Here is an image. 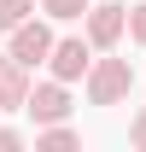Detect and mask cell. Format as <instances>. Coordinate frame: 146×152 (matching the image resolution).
<instances>
[{"instance_id":"1","label":"cell","mask_w":146,"mask_h":152,"mask_svg":"<svg viewBox=\"0 0 146 152\" xmlns=\"http://www.w3.org/2000/svg\"><path fill=\"white\" fill-rule=\"evenodd\" d=\"M82 88H88L93 105H123L134 94V70H128V58H93V70H88Z\"/></svg>"},{"instance_id":"2","label":"cell","mask_w":146,"mask_h":152,"mask_svg":"<svg viewBox=\"0 0 146 152\" xmlns=\"http://www.w3.org/2000/svg\"><path fill=\"white\" fill-rule=\"evenodd\" d=\"M53 47H58V35H53V18H47V12H41V18H29V23H18V29L6 35V53L23 58L29 70H35V64H47V58H53Z\"/></svg>"},{"instance_id":"3","label":"cell","mask_w":146,"mask_h":152,"mask_svg":"<svg viewBox=\"0 0 146 152\" xmlns=\"http://www.w3.org/2000/svg\"><path fill=\"white\" fill-rule=\"evenodd\" d=\"M23 111H29V123H35V129H47V123H70V82H58V76L35 82Z\"/></svg>"},{"instance_id":"4","label":"cell","mask_w":146,"mask_h":152,"mask_svg":"<svg viewBox=\"0 0 146 152\" xmlns=\"http://www.w3.org/2000/svg\"><path fill=\"white\" fill-rule=\"evenodd\" d=\"M82 35H88L99 53H111V47L128 35V6H117V0H93V12L82 18Z\"/></svg>"},{"instance_id":"5","label":"cell","mask_w":146,"mask_h":152,"mask_svg":"<svg viewBox=\"0 0 146 152\" xmlns=\"http://www.w3.org/2000/svg\"><path fill=\"white\" fill-rule=\"evenodd\" d=\"M93 47L88 35H58V47H53V58H47V70L58 76V82H88V70H93Z\"/></svg>"},{"instance_id":"6","label":"cell","mask_w":146,"mask_h":152,"mask_svg":"<svg viewBox=\"0 0 146 152\" xmlns=\"http://www.w3.org/2000/svg\"><path fill=\"white\" fill-rule=\"evenodd\" d=\"M29 88H35V82H29V64L12 58V53H0V105H6V111H23V105H29Z\"/></svg>"},{"instance_id":"7","label":"cell","mask_w":146,"mask_h":152,"mask_svg":"<svg viewBox=\"0 0 146 152\" xmlns=\"http://www.w3.org/2000/svg\"><path fill=\"white\" fill-rule=\"evenodd\" d=\"M82 146V134L70 129V123H47V129H35V152H76Z\"/></svg>"},{"instance_id":"8","label":"cell","mask_w":146,"mask_h":152,"mask_svg":"<svg viewBox=\"0 0 146 152\" xmlns=\"http://www.w3.org/2000/svg\"><path fill=\"white\" fill-rule=\"evenodd\" d=\"M41 12H47L53 23H82L93 12V0H41Z\"/></svg>"},{"instance_id":"9","label":"cell","mask_w":146,"mask_h":152,"mask_svg":"<svg viewBox=\"0 0 146 152\" xmlns=\"http://www.w3.org/2000/svg\"><path fill=\"white\" fill-rule=\"evenodd\" d=\"M29 18H35V0H0V35H12Z\"/></svg>"},{"instance_id":"10","label":"cell","mask_w":146,"mask_h":152,"mask_svg":"<svg viewBox=\"0 0 146 152\" xmlns=\"http://www.w3.org/2000/svg\"><path fill=\"white\" fill-rule=\"evenodd\" d=\"M128 41L146 47V0H140V6H128Z\"/></svg>"},{"instance_id":"11","label":"cell","mask_w":146,"mask_h":152,"mask_svg":"<svg viewBox=\"0 0 146 152\" xmlns=\"http://www.w3.org/2000/svg\"><path fill=\"white\" fill-rule=\"evenodd\" d=\"M128 146H134V152H146V105L128 117Z\"/></svg>"},{"instance_id":"12","label":"cell","mask_w":146,"mask_h":152,"mask_svg":"<svg viewBox=\"0 0 146 152\" xmlns=\"http://www.w3.org/2000/svg\"><path fill=\"white\" fill-rule=\"evenodd\" d=\"M18 146H29V140H23V129H12V123H0V152H18Z\"/></svg>"},{"instance_id":"13","label":"cell","mask_w":146,"mask_h":152,"mask_svg":"<svg viewBox=\"0 0 146 152\" xmlns=\"http://www.w3.org/2000/svg\"><path fill=\"white\" fill-rule=\"evenodd\" d=\"M0 111H6V105H0Z\"/></svg>"}]
</instances>
